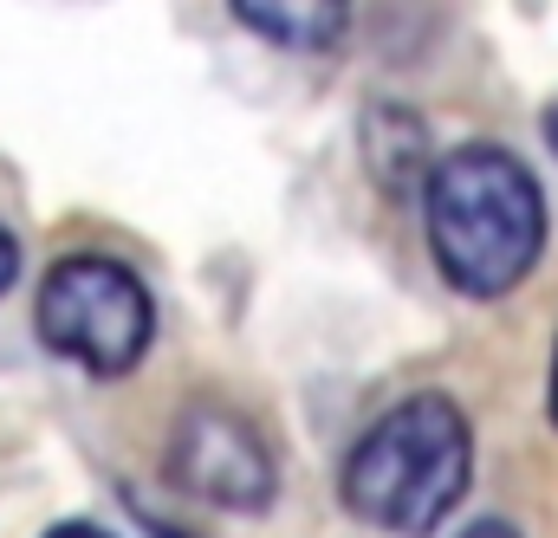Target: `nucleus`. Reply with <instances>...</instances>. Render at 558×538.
Listing matches in <instances>:
<instances>
[{"instance_id": "39448f33", "label": "nucleus", "mask_w": 558, "mask_h": 538, "mask_svg": "<svg viewBox=\"0 0 558 538\" xmlns=\"http://www.w3.org/2000/svg\"><path fill=\"white\" fill-rule=\"evenodd\" d=\"M241 26L274 39L286 52H325L351 26V0H228Z\"/></svg>"}, {"instance_id": "9d476101", "label": "nucleus", "mask_w": 558, "mask_h": 538, "mask_svg": "<svg viewBox=\"0 0 558 538\" xmlns=\"http://www.w3.org/2000/svg\"><path fill=\"white\" fill-rule=\"evenodd\" d=\"M546 143H553V149H558V105H553V111H546Z\"/></svg>"}, {"instance_id": "7ed1b4c3", "label": "nucleus", "mask_w": 558, "mask_h": 538, "mask_svg": "<svg viewBox=\"0 0 558 538\" xmlns=\"http://www.w3.org/2000/svg\"><path fill=\"white\" fill-rule=\"evenodd\" d=\"M46 351L72 357L92 377H124L137 370L149 338H156V298L137 272L111 254H72L46 272L39 311H33Z\"/></svg>"}, {"instance_id": "6e6552de", "label": "nucleus", "mask_w": 558, "mask_h": 538, "mask_svg": "<svg viewBox=\"0 0 558 538\" xmlns=\"http://www.w3.org/2000/svg\"><path fill=\"white\" fill-rule=\"evenodd\" d=\"M461 538H520L513 526H500V519H481V526H468Z\"/></svg>"}, {"instance_id": "9b49d317", "label": "nucleus", "mask_w": 558, "mask_h": 538, "mask_svg": "<svg viewBox=\"0 0 558 538\" xmlns=\"http://www.w3.org/2000/svg\"><path fill=\"white\" fill-rule=\"evenodd\" d=\"M156 538H175V533H156Z\"/></svg>"}, {"instance_id": "1a4fd4ad", "label": "nucleus", "mask_w": 558, "mask_h": 538, "mask_svg": "<svg viewBox=\"0 0 558 538\" xmlns=\"http://www.w3.org/2000/svg\"><path fill=\"white\" fill-rule=\"evenodd\" d=\"M546 415H553V428H558V351H553V390H546Z\"/></svg>"}, {"instance_id": "423d86ee", "label": "nucleus", "mask_w": 558, "mask_h": 538, "mask_svg": "<svg viewBox=\"0 0 558 538\" xmlns=\"http://www.w3.org/2000/svg\"><path fill=\"white\" fill-rule=\"evenodd\" d=\"M13 272H20V247H13V234L0 228V292L13 285Z\"/></svg>"}, {"instance_id": "f03ea898", "label": "nucleus", "mask_w": 558, "mask_h": 538, "mask_svg": "<svg viewBox=\"0 0 558 538\" xmlns=\"http://www.w3.org/2000/svg\"><path fill=\"white\" fill-rule=\"evenodd\" d=\"M474 480V428L448 396H410L384 408L344 454L338 493L377 533H435Z\"/></svg>"}, {"instance_id": "20e7f679", "label": "nucleus", "mask_w": 558, "mask_h": 538, "mask_svg": "<svg viewBox=\"0 0 558 538\" xmlns=\"http://www.w3.org/2000/svg\"><path fill=\"white\" fill-rule=\"evenodd\" d=\"M169 480L189 500H208L228 513H260L274 500V454L247 415L221 403H189L169 435Z\"/></svg>"}, {"instance_id": "0eeeda50", "label": "nucleus", "mask_w": 558, "mask_h": 538, "mask_svg": "<svg viewBox=\"0 0 558 538\" xmlns=\"http://www.w3.org/2000/svg\"><path fill=\"white\" fill-rule=\"evenodd\" d=\"M46 538H111L105 526H92V519H65V526H52Z\"/></svg>"}, {"instance_id": "f257e3e1", "label": "nucleus", "mask_w": 558, "mask_h": 538, "mask_svg": "<svg viewBox=\"0 0 558 538\" xmlns=\"http://www.w3.org/2000/svg\"><path fill=\"white\" fill-rule=\"evenodd\" d=\"M422 221L441 279L468 298L513 292L546 254V195L500 143L448 149L422 182Z\"/></svg>"}]
</instances>
